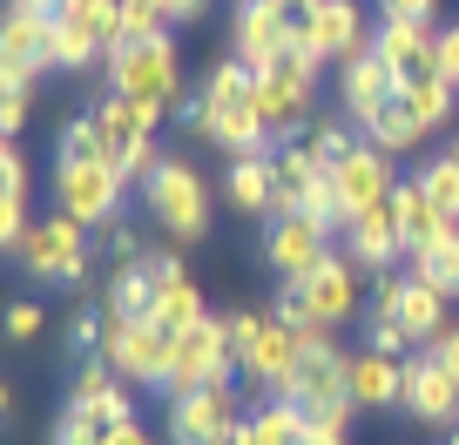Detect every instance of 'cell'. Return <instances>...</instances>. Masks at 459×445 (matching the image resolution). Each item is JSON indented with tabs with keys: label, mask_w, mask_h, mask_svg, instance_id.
Here are the masks:
<instances>
[{
	"label": "cell",
	"mask_w": 459,
	"mask_h": 445,
	"mask_svg": "<svg viewBox=\"0 0 459 445\" xmlns=\"http://www.w3.org/2000/svg\"><path fill=\"white\" fill-rule=\"evenodd\" d=\"M183 122L203 129L216 149H230V156H257V149L271 142V129H264V116H257V74H250L244 61H216V68L203 74V95L183 101Z\"/></svg>",
	"instance_id": "6da1fadb"
},
{
	"label": "cell",
	"mask_w": 459,
	"mask_h": 445,
	"mask_svg": "<svg viewBox=\"0 0 459 445\" xmlns=\"http://www.w3.org/2000/svg\"><path fill=\"white\" fill-rule=\"evenodd\" d=\"M230 351H237V372L250 385H264L271 398H284L290 378H298V358H304V338L290 324H277L271 311H230Z\"/></svg>",
	"instance_id": "7a4b0ae2"
},
{
	"label": "cell",
	"mask_w": 459,
	"mask_h": 445,
	"mask_svg": "<svg viewBox=\"0 0 459 445\" xmlns=\"http://www.w3.org/2000/svg\"><path fill=\"white\" fill-rule=\"evenodd\" d=\"M108 88L143 101L149 116H169L176 101H183V55H176V41L169 34H156V41H122L108 55Z\"/></svg>",
	"instance_id": "3957f363"
},
{
	"label": "cell",
	"mask_w": 459,
	"mask_h": 445,
	"mask_svg": "<svg viewBox=\"0 0 459 445\" xmlns=\"http://www.w3.org/2000/svg\"><path fill=\"white\" fill-rule=\"evenodd\" d=\"M14 263L48 290L82 284L88 277V223H74V216H61V210L34 216L28 230H21V244H14Z\"/></svg>",
	"instance_id": "277c9868"
},
{
	"label": "cell",
	"mask_w": 459,
	"mask_h": 445,
	"mask_svg": "<svg viewBox=\"0 0 459 445\" xmlns=\"http://www.w3.org/2000/svg\"><path fill=\"white\" fill-rule=\"evenodd\" d=\"M122 189H129V175L108 156H61L55 162V210L88 223V230H108L122 216Z\"/></svg>",
	"instance_id": "5b68a950"
},
{
	"label": "cell",
	"mask_w": 459,
	"mask_h": 445,
	"mask_svg": "<svg viewBox=\"0 0 459 445\" xmlns=\"http://www.w3.org/2000/svg\"><path fill=\"white\" fill-rule=\"evenodd\" d=\"M88 116H95V129H101V156L129 175V183H149V175H156V162H162L156 156V122L162 116H149L143 101L115 95V88L88 108Z\"/></svg>",
	"instance_id": "8992f818"
},
{
	"label": "cell",
	"mask_w": 459,
	"mask_h": 445,
	"mask_svg": "<svg viewBox=\"0 0 459 445\" xmlns=\"http://www.w3.org/2000/svg\"><path fill=\"white\" fill-rule=\"evenodd\" d=\"M143 210L156 216L176 244H196V236L210 230V189H203V175L189 169L183 156H162L156 162V175L143 183Z\"/></svg>",
	"instance_id": "52a82bcc"
},
{
	"label": "cell",
	"mask_w": 459,
	"mask_h": 445,
	"mask_svg": "<svg viewBox=\"0 0 459 445\" xmlns=\"http://www.w3.org/2000/svg\"><path fill=\"white\" fill-rule=\"evenodd\" d=\"M237 372V351H230V324L223 317H203L196 330H183L169 351V372H162V398H183V391H203V385H230Z\"/></svg>",
	"instance_id": "ba28073f"
},
{
	"label": "cell",
	"mask_w": 459,
	"mask_h": 445,
	"mask_svg": "<svg viewBox=\"0 0 459 445\" xmlns=\"http://www.w3.org/2000/svg\"><path fill=\"white\" fill-rule=\"evenodd\" d=\"M101 358L115 364V372L129 378V385H162V372H169V351H176V338L156 324V317H115V311H101Z\"/></svg>",
	"instance_id": "9c48e42d"
},
{
	"label": "cell",
	"mask_w": 459,
	"mask_h": 445,
	"mask_svg": "<svg viewBox=\"0 0 459 445\" xmlns=\"http://www.w3.org/2000/svg\"><path fill=\"white\" fill-rule=\"evenodd\" d=\"M304 297V311L317 317V324H351V317H359V304H365V270L351 257H344V250H331L325 263H317L311 277H298V284H290Z\"/></svg>",
	"instance_id": "30bf717a"
},
{
	"label": "cell",
	"mask_w": 459,
	"mask_h": 445,
	"mask_svg": "<svg viewBox=\"0 0 459 445\" xmlns=\"http://www.w3.org/2000/svg\"><path fill=\"white\" fill-rule=\"evenodd\" d=\"M48 28H55V7H34V0H14L0 14V81H34L48 68Z\"/></svg>",
	"instance_id": "8fae6325"
},
{
	"label": "cell",
	"mask_w": 459,
	"mask_h": 445,
	"mask_svg": "<svg viewBox=\"0 0 459 445\" xmlns=\"http://www.w3.org/2000/svg\"><path fill=\"white\" fill-rule=\"evenodd\" d=\"M298 41L317 61H351L359 47H372V28H365L359 0H311L298 14Z\"/></svg>",
	"instance_id": "7c38bea8"
},
{
	"label": "cell",
	"mask_w": 459,
	"mask_h": 445,
	"mask_svg": "<svg viewBox=\"0 0 459 445\" xmlns=\"http://www.w3.org/2000/svg\"><path fill=\"white\" fill-rule=\"evenodd\" d=\"M230 425H244V412H237V385L183 391V398H169V418H162V432H169L176 445H216Z\"/></svg>",
	"instance_id": "4fadbf2b"
},
{
	"label": "cell",
	"mask_w": 459,
	"mask_h": 445,
	"mask_svg": "<svg viewBox=\"0 0 459 445\" xmlns=\"http://www.w3.org/2000/svg\"><path fill=\"white\" fill-rule=\"evenodd\" d=\"M331 189H338V210H344V223H351L359 210L385 202L392 189H399V175H392V156H385V149H372V142H351L338 162H331Z\"/></svg>",
	"instance_id": "5bb4252c"
},
{
	"label": "cell",
	"mask_w": 459,
	"mask_h": 445,
	"mask_svg": "<svg viewBox=\"0 0 459 445\" xmlns=\"http://www.w3.org/2000/svg\"><path fill=\"white\" fill-rule=\"evenodd\" d=\"M344 257L359 263L365 277H385L405 263V230H399V210L385 202H372V210H359L351 223H344Z\"/></svg>",
	"instance_id": "9a60e30c"
},
{
	"label": "cell",
	"mask_w": 459,
	"mask_h": 445,
	"mask_svg": "<svg viewBox=\"0 0 459 445\" xmlns=\"http://www.w3.org/2000/svg\"><path fill=\"white\" fill-rule=\"evenodd\" d=\"M372 55L392 68V81H426V74H439V34H432V21H378L372 28Z\"/></svg>",
	"instance_id": "2e32d148"
},
{
	"label": "cell",
	"mask_w": 459,
	"mask_h": 445,
	"mask_svg": "<svg viewBox=\"0 0 459 445\" xmlns=\"http://www.w3.org/2000/svg\"><path fill=\"white\" fill-rule=\"evenodd\" d=\"M325 257H331V230H325V223H311V216H271V236H264V263H271L284 284L311 277Z\"/></svg>",
	"instance_id": "e0dca14e"
},
{
	"label": "cell",
	"mask_w": 459,
	"mask_h": 445,
	"mask_svg": "<svg viewBox=\"0 0 459 445\" xmlns=\"http://www.w3.org/2000/svg\"><path fill=\"white\" fill-rule=\"evenodd\" d=\"M290 28H298V14H284V7H264V0H237V21H230V47H237V61H244L250 74H264L277 55H284Z\"/></svg>",
	"instance_id": "ac0fdd59"
},
{
	"label": "cell",
	"mask_w": 459,
	"mask_h": 445,
	"mask_svg": "<svg viewBox=\"0 0 459 445\" xmlns=\"http://www.w3.org/2000/svg\"><path fill=\"white\" fill-rule=\"evenodd\" d=\"M399 405L412 418H426V425H459V378L432 351H412L405 358V398Z\"/></svg>",
	"instance_id": "d6986e66"
},
{
	"label": "cell",
	"mask_w": 459,
	"mask_h": 445,
	"mask_svg": "<svg viewBox=\"0 0 459 445\" xmlns=\"http://www.w3.org/2000/svg\"><path fill=\"white\" fill-rule=\"evenodd\" d=\"M392 101H399V81H392V68L372 55V47H359L351 61H338V108L359 122V129L378 116V108H392Z\"/></svg>",
	"instance_id": "ffe728a7"
},
{
	"label": "cell",
	"mask_w": 459,
	"mask_h": 445,
	"mask_svg": "<svg viewBox=\"0 0 459 445\" xmlns=\"http://www.w3.org/2000/svg\"><path fill=\"white\" fill-rule=\"evenodd\" d=\"M344 378H351V351H338V345H304L298 378H290V391H284V398H298L304 412H317V405L351 398V391H344Z\"/></svg>",
	"instance_id": "44dd1931"
},
{
	"label": "cell",
	"mask_w": 459,
	"mask_h": 445,
	"mask_svg": "<svg viewBox=\"0 0 459 445\" xmlns=\"http://www.w3.org/2000/svg\"><path fill=\"white\" fill-rule=\"evenodd\" d=\"M344 391H351V405H359V412H385V405H399V398H405V358H385V351L365 345L359 358H351Z\"/></svg>",
	"instance_id": "7402d4cb"
},
{
	"label": "cell",
	"mask_w": 459,
	"mask_h": 445,
	"mask_svg": "<svg viewBox=\"0 0 459 445\" xmlns=\"http://www.w3.org/2000/svg\"><path fill=\"white\" fill-rule=\"evenodd\" d=\"M223 196L244 216H277V156L257 149V156H230L223 169Z\"/></svg>",
	"instance_id": "603a6c76"
},
{
	"label": "cell",
	"mask_w": 459,
	"mask_h": 445,
	"mask_svg": "<svg viewBox=\"0 0 459 445\" xmlns=\"http://www.w3.org/2000/svg\"><path fill=\"white\" fill-rule=\"evenodd\" d=\"M392 210H399V230H405V257H419V250H432L446 230H459V223H453V216H446L419 183H399V189H392Z\"/></svg>",
	"instance_id": "cb8c5ba5"
},
{
	"label": "cell",
	"mask_w": 459,
	"mask_h": 445,
	"mask_svg": "<svg viewBox=\"0 0 459 445\" xmlns=\"http://www.w3.org/2000/svg\"><path fill=\"white\" fill-rule=\"evenodd\" d=\"M156 297H162V277H156V263H149V250H143L135 263H122V270H115L108 311H115V317H135V324H143V317H156Z\"/></svg>",
	"instance_id": "d4e9b609"
},
{
	"label": "cell",
	"mask_w": 459,
	"mask_h": 445,
	"mask_svg": "<svg viewBox=\"0 0 459 445\" xmlns=\"http://www.w3.org/2000/svg\"><path fill=\"white\" fill-rule=\"evenodd\" d=\"M28 230V162L14 156V142H0V250H14Z\"/></svg>",
	"instance_id": "484cf974"
},
{
	"label": "cell",
	"mask_w": 459,
	"mask_h": 445,
	"mask_svg": "<svg viewBox=\"0 0 459 445\" xmlns=\"http://www.w3.org/2000/svg\"><path fill=\"white\" fill-rule=\"evenodd\" d=\"M453 324L446 317V290H432V284H419V277H405V297H399V330L412 338V345H432L439 330Z\"/></svg>",
	"instance_id": "4316f807"
},
{
	"label": "cell",
	"mask_w": 459,
	"mask_h": 445,
	"mask_svg": "<svg viewBox=\"0 0 459 445\" xmlns=\"http://www.w3.org/2000/svg\"><path fill=\"white\" fill-rule=\"evenodd\" d=\"M359 135H365V142H372V149H385V156H392V162H399V156H412V149H419V142H426V135H432V129H426V122H419V116H412V108H405V101H392V108H378V116H372V122H365V129H359Z\"/></svg>",
	"instance_id": "83f0119b"
},
{
	"label": "cell",
	"mask_w": 459,
	"mask_h": 445,
	"mask_svg": "<svg viewBox=\"0 0 459 445\" xmlns=\"http://www.w3.org/2000/svg\"><path fill=\"white\" fill-rule=\"evenodd\" d=\"M122 7H129V0H61L55 14L74 21V28H82L101 55H115V47H122Z\"/></svg>",
	"instance_id": "f1b7e54d"
},
{
	"label": "cell",
	"mask_w": 459,
	"mask_h": 445,
	"mask_svg": "<svg viewBox=\"0 0 459 445\" xmlns=\"http://www.w3.org/2000/svg\"><path fill=\"white\" fill-rule=\"evenodd\" d=\"M244 425H250V445H304V425H311V418H304L298 398H264Z\"/></svg>",
	"instance_id": "f546056e"
},
{
	"label": "cell",
	"mask_w": 459,
	"mask_h": 445,
	"mask_svg": "<svg viewBox=\"0 0 459 445\" xmlns=\"http://www.w3.org/2000/svg\"><path fill=\"white\" fill-rule=\"evenodd\" d=\"M399 101L412 108L419 122H426V129H446V122H453V101H459V88L446 81V74H426V81H405V88H399Z\"/></svg>",
	"instance_id": "4dcf8cb0"
},
{
	"label": "cell",
	"mask_w": 459,
	"mask_h": 445,
	"mask_svg": "<svg viewBox=\"0 0 459 445\" xmlns=\"http://www.w3.org/2000/svg\"><path fill=\"white\" fill-rule=\"evenodd\" d=\"M203 297H196V277H176V284H162V297H156V324L169 330V338H183V330H196L203 324Z\"/></svg>",
	"instance_id": "1f68e13d"
},
{
	"label": "cell",
	"mask_w": 459,
	"mask_h": 445,
	"mask_svg": "<svg viewBox=\"0 0 459 445\" xmlns=\"http://www.w3.org/2000/svg\"><path fill=\"white\" fill-rule=\"evenodd\" d=\"M412 277H419V284H432V290H446V297H459V230H446L432 250H419Z\"/></svg>",
	"instance_id": "d6a6232c"
},
{
	"label": "cell",
	"mask_w": 459,
	"mask_h": 445,
	"mask_svg": "<svg viewBox=\"0 0 459 445\" xmlns=\"http://www.w3.org/2000/svg\"><path fill=\"white\" fill-rule=\"evenodd\" d=\"M88 61H108V55H101V47L88 41L74 21L55 14V28H48V68H68V74H74V68H88Z\"/></svg>",
	"instance_id": "836d02e7"
},
{
	"label": "cell",
	"mask_w": 459,
	"mask_h": 445,
	"mask_svg": "<svg viewBox=\"0 0 459 445\" xmlns=\"http://www.w3.org/2000/svg\"><path fill=\"white\" fill-rule=\"evenodd\" d=\"M412 183H419V189H426V196H432V202H439V210L459 223V156H453V149H446V156H432L426 169L412 175Z\"/></svg>",
	"instance_id": "e575fe53"
},
{
	"label": "cell",
	"mask_w": 459,
	"mask_h": 445,
	"mask_svg": "<svg viewBox=\"0 0 459 445\" xmlns=\"http://www.w3.org/2000/svg\"><path fill=\"white\" fill-rule=\"evenodd\" d=\"M351 142H359V135H351V116H325V122H311V129H304V149H311L325 169H331Z\"/></svg>",
	"instance_id": "d590c367"
},
{
	"label": "cell",
	"mask_w": 459,
	"mask_h": 445,
	"mask_svg": "<svg viewBox=\"0 0 459 445\" xmlns=\"http://www.w3.org/2000/svg\"><path fill=\"white\" fill-rule=\"evenodd\" d=\"M28 122H34V81H0V135L14 142Z\"/></svg>",
	"instance_id": "8d00e7d4"
},
{
	"label": "cell",
	"mask_w": 459,
	"mask_h": 445,
	"mask_svg": "<svg viewBox=\"0 0 459 445\" xmlns=\"http://www.w3.org/2000/svg\"><path fill=\"white\" fill-rule=\"evenodd\" d=\"M68 405H74V412H88V425H101V432L122 425V418H135V405H129V391H122V385L95 391V398H68Z\"/></svg>",
	"instance_id": "74e56055"
},
{
	"label": "cell",
	"mask_w": 459,
	"mask_h": 445,
	"mask_svg": "<svg viewBox=\"0 0 459 445\" xmlns=\"http://www.w3.org/2000/svg\"><path fill=\"white\" fill-rule=\"evenodd\" d=\"M156 34H169V14L156 0H129L122 7V41H156Z\"/></svg>",
	"instance_id": "f35d334b"
},
{
	"label": "cell",
	"mask_w": 459,
	"mask_h": 445,
	"mask_svg": "<svg viewBox=\"0 0 459 445\" xmlns=\"http://www.w3.org/2000/svg\"><path fill=\"white\" fill-rule=\"evenodd\" d=\"M61 156H101V129H95V116H74L68 129H61Z\"/></svg>",
	"instance_id": "ab89813d"
},
{
	"label": "cell",
	"mask_w": 459,
	"mask_h": 445,
	"mask_svg": "<svg viewBox=\"0 0 459 445\" xmlns=\"http://www.w3.org/2000/svg\"><path fill=\"white\" fill-rule=\"evenodd\" d=\"M101 257H108L115 270H122V263H135V257H143V250H135V230H129V223H108V236H101Z\"/></svg>",
	"instance_id": "60d3db41"
},
{
	"label": "cell",
	"mask_w": 459,
	"mask_h": 445,
	"mask_svg": "<svg viewBox=\"0 0 459 445\" xmlns=\"http://www.w3.org/2000/svg\"><path fill=\"white\" fill-rule=\"evenodd\" d=\"M0 324H7V338H34V330H41V304L14 297V304H7V317H0Z\"/></svg>",
	"instance_id": "b9f144b4"
},
{
	"label": "cell",
	"mask_w": 459,
	"mask_h": 445,
	"mask_svg": "<svg viewBox=\"0 0 459 445\" xmlns=\"http://www.w3.org/2000/svg\"><path fill=\"white\" fill-rule=\"evenodd\" d=\"M385 7V21H432L439 14V0H378Z\"/></svg>",
	"instance_id": "7bdbcfd3"
},
{
	"label": "cell",
	"mask_w": 459,
	"mask_h": 445,
	"mask_svg": "<svg viewBox=\"0 0 459 445\" xmlns=\"http://www.w3.org/2000/svg\"><path fill=\"white\" fill-rule=\"evenodd\" d=\"M426 351H432V358H439V364H446V372H453V378H459V324H446V330H439V338H432V345H426Z\"/></svg>",
	"instance_id": "ee69618b"
},
{
	"label": "cell",
	"mask_w": 459,
	"mask_h": 445,
	"mask_svg": "<svg viewBox=\"0 0 459 445\" xmlns=\"http://www.w3.org/2000/svg\"><path fill=\"white\" fill-rule=\"evenodd\" d=\"M439 74L459 88V28H439Z\"/></svg>",
	"instance_id": "f6af8a7d"
},
{
	"label": "cell",
	"mask_w": 459,
	"mask_h": 445,
	"mask_svg": "<svg viewBox=\"0 0 459 445\" xmlns=\"http://www.w3.org/2000/svg\"><path fill=\"white\" fill-rule=\"evenodd\" d=\"M101 445H156V439H149V432L135 425V418H122V425H108V432H101Z\"/></svg>",
	"instance_id": "bcb514c9"
},
{
	"label": "cell",
	"mask_w": 459,
	"mask_h": 445,
	"mask_svg": "<svg viewBox=\"0 0 459 445\" xmlns=\"http://www.w3.org/2000/svg\"><path fill=\"white\" fill-rule=\"evenodd\" d=\"M162 14H169V28H183V21H196L203 14V0H156Z\"/></svg>",
	"instance_id": "7dc6e473"
},
{
	"label": "cell",
	"mask_w": 459,
	"mask_h": 445,
	"mask_svg": "<svg viewBox=\"0 0 459 445\" xmlns=\"http://www.w3.org/2000/svg\"><path fill=\"white\" fill-rule=\"evenodd\" d=\"M304 445H344V432H331V425H304Z\"/></svg>",
	"instance_id": "c3c4849f"
},
{
	"label": "cell",
	"mask_w": 459,
	"mask_h": 445,
	"mask_svg": "<svg viewBox=\"0 0 459 445\" xmlns=\"http://www.w3.org/2000/svg\"><path fill=\"white\" fill-rule=\"evenodd\" d=\"M216 445H250V425H230V432H223Z\"/></svg>",
	"instance_id": "681fc988"
},
{
	"label": "cell",
	"mask_w": 459,
	"mask_h": 445,
	"mask_svg": "<svg viewBox=\"0 0 459 445\" xmlns=\"http://www.w3.org/2000/svg\"><path fill=\"white\" fill-rule=\"evenodd\" d=\"M264 7H284V14H304V7H311V0H264Z\"/></svg>",
	"instance_id": "f907efd6"
},
{
	"label": "cell",
	"mask_w": 459,
	"mask_h": 445,
	"mask_svg": "<svg viewBox=\"0 0 459 445\" xmlns=\"http://www.w3.org/2000/svg\"><path fill=\"white\" fill-rule=\"evenodd\" d=\"M7 405H14V391H7V378H0V418H7Z\"/></svg>",
	"instance_id": "816d5d0a"
},
{
	"label": "cell",
	"mask_w": 459,
	"mask_h": 445,
	"mask_svg": "<svg viewBox=\"0 0 459 445\" xmlns=\"http://www.w3.org/2000/svg\"><path fill=\"white\" fill-rule=\"evenodd\" d=\"M446 445H459V425H453V432H446Z\"/></svg>",
	"instance_id": "f5cc1de1"
},
{
	"label": "cell",
	"mask_w": 459,
	"mask_h": 445,
	"mask_svg": "<svg viewBox=\"0 0 459 445\" xmlns=\"http://www.w3.org/2000/svg\"><path fill=\"white\" fill-rule=\"evenodd\" d=\"M34 7H61V0H34Z\"/></svg>",
	"instance_id": "db71d44e"
},
{
	"label": "cell",
	"mask_w": 459,
	"mask_h": 445,
	"mask_svg": "<svg viewBox=\"0 0 459 445\" xmlns=\"http://www.w3.org/2000/svg\"><path fill=\"white\" fill-rule=\"evenodd\" d=\"M453 156H459V142H453Z\"/></svg>",
	"instance_id": "11a10c76"
}]
</instances>
